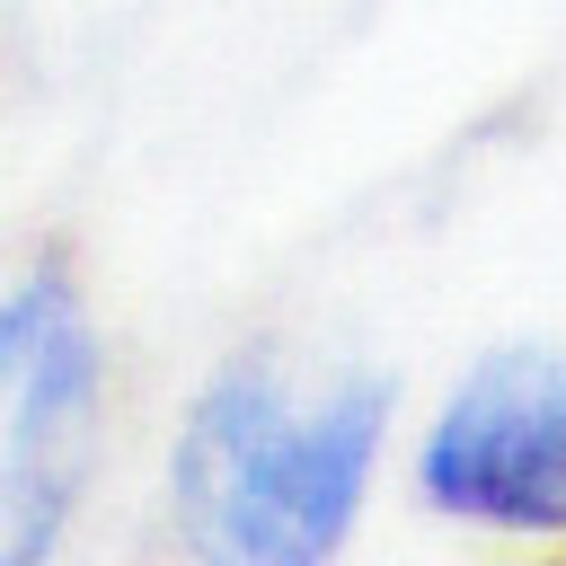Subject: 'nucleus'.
Returning <instances> with one entry per match:
<instances>
[{"instance_id": "obj_1", "label": "nucleus", "mask_w": 566, "mask_h": 566, "mask_svg": "<svg viewBox=\"0 0 566 566\" xmlns=\"http://www.w3.org/2000/svg\"><path fill=\"white\" fill-rule=\"evenodd\" d=\"M371 451H380L371 380L301 398L274 371H230L195 407L168 486L195 548L239 557V566H310L345 539Z\"/></svg>"}, {"instance_id": "obj_2", "label": "nucleus", "mask_w": 566, "mask_h": 566, "mask_svg": "<svg viewBox=\"0 0 566 566\" xmlns=\"http://www.w3.org/2000/svg\"><path fill=\"white\" fill-rule=\"evenodd\" d=\"M424 495L486 531H566V354H486L424 433Z\"/></svg>"}, {"instance_id": "obj_3", "label": "nucleus", "mask_w": 566, "mask_h": 566, "mask_svg": "<svg viewBox=\"0 0 566 566\" xmlns=\"http://www.w3.org/2000/svg\"><path fill=\"white\" fill-rule=\"evenodd\" d=\"M0 389H9V442H18L9 504H35L62 486V460L80 451L88 398H97V354L62 283H27L0 310Z\"/></svg>"}]
</instances>
